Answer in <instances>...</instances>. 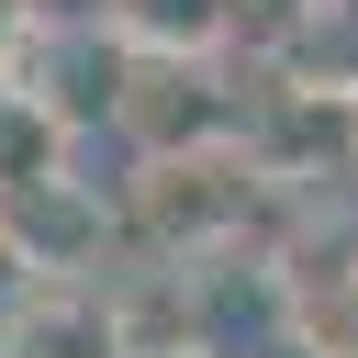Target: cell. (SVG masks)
<instances>
[{"label": "cell", "instance_id": "cell-2", "mask_svg": "<svg viewBox=\"0 0 358 358\" xmlns=\"http://www.w3.org/2000/svg\"><path fill=\"white\" fill-rule=\"evenodd\" d=\"M246 101H257V90H235V56H134V45H123L112 134H123L134 157H179V145L246 134Z\"/></svg>", "mask_w": 358, "mask_h": 358}, {"label": "cell", "instance_id": "cell-6", "mask_svg": "<svg viewBox=\"0 0 358 358\" xmlns=\"http://www.w3.org/2000/svg\"><path fill=\"white\" fill-rule=\"evenodd\" d=\"M34 34H45V0H0V78L34 56Z\"/></svg>", "mask_w": 358, "mask_h": 358}, {"label": "cell", "instance_id": "cell-1", "mask_svg": "<svg viewBox=\"0 0 358 358\" xmlns=\"http://www.w3.org/2000/svg\"><path fill=\"white\" fill-rule=\"evenodd\" d=\"M112 201H123V246L134 257H235L268 224H291V190L268 179V157L246 134L179 145V157H134Z\"/></svg>", "mask_w": 358, "mask_h": 358}, {"label": "cell", "instance_id": "cell-5", "mask_svg": "<svg viewBox=\"0 0 358 358\" xmlns=\"http://www.w3.org/2000/svg\"><path fill=\"white\" fill-rule=\"evenodd\" d=\"M101 34L134 56H235L246 0H101Z\"/></svg>", "mask_w": 358, "mask_h": 358}, {"label": "cell", "instance_id": "cell-4", "mask_svg": "<svg viewBox=\"0 0 358 358\" xmlns=\"http://www.w3.org/2000/svg\"><path fill=\"white\" fill-rule=\"evenodd\" d=\"M0 358H134L123 313H112V280H34L0 313Z\"/></svg>", "mask_w": 358, "mask_h": 358}, {"label": "cell", "instance_id": "cell-3", "mask_svg": "<svg viewBox=\"0 0 358 358\" xmlns=\"http://www.w3.org/2000/svg\"><path fill=\"white\" fill-rule=\"evenodd\" d=\"M0 224H11V246H22L34 280H101V257L123 246V201H101L78 168L0 190Z\"/></svg>", "mask_w": 358, "mask_h": 358}, {"label": "cell", "instance_id": "cell-7", "mask_svg": "<svg viewBox=\"0 0 358 358\" xmlns=\"http://www.w3.org/2000/svg\"><path fill=\"white\" fill-rule=\"evenodd\" d=\"M22 291H34V268H22V246H11V224H0V313H11Z\"/></svg>", "mask_w": 358, "mask_h": 358}]
</instances>
